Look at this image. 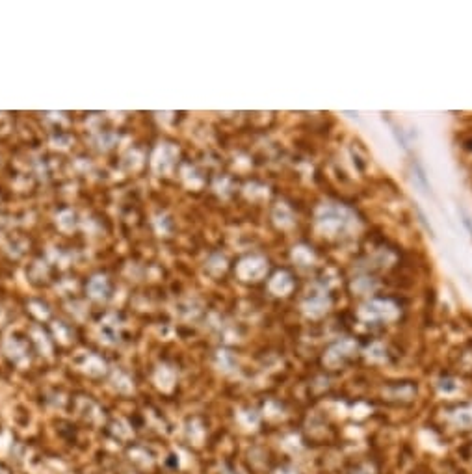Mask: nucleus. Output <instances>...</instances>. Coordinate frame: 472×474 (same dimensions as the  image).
<instances>
[{"mask_svg":"<svg viewBox=\"0 0 472 474\" xmlns=\"http://www.w3.org/2000/svg\"><path fill=\"white\" fill-rule=\"evenodd\" d=\"M175 157H177V149L171 143H158V147L153 153V169H155V173L162 175V173L169 172Z\"/></svg>","mask_w":472,"mask_h":474,"instance_id":"f257e3e1","label":"nucleus"},{"mask_svg":"<svg viewBox=\"0 0 472 474\" xmlns=\"http://www.w3.org/2000/svg\"><path fill=\"white\" fill-rule=\"evenodd\" d=\"M88 292L93 299H104L110 292L108 287V279L104 275H95L88 285Z\"/></svg>","mask_w":472,"mask_h":474,"instance_id":"f03ea898","label":"nucleus"},{"mask_svg":"<svg viewBox=\"0 0 472 474\" xmlns=\"http://www.w3.org/2000/svg\"><path fill=\"white\" fill-rule=\"evenodd\" d=\"M84 367H86L84 370L88 372V374H93V376H101V374L106 372V363L102 361V359H99L97 355H88V361H86Z\"/></svg>","mask_w":472,"mask_h":474,"instance_id":"7ed1b4c3","label":"nucleus"},{"mask_svg":"<svg viewBox=\"0 0 472 474\" xmlns=\"http://www.w3.org/2000/svg\"><path fill=\"white\" fill-rule=\"evenodd\" d=\"M56 223H58V227L62 231L69 233V231H73V227H74V214L71 211L60 212L58 218H56Z\"/></svg>","mask_w":472,"mask_h":474,"instance_id":"20e7f679","label":"nucleus"},{"mask_svg":"<svg viewBox=\"0 0 472 474\" xmlns=\"http://www.w3.org/2000/svg\"><path fill=\"white\" fill-rule=\"evenodd\" d=\"M10 344H13V348L8 346V353H10V357H13L15 361H21V357L26 353V348H25V343H19L17 338H11Z\"/></svg>","mask_w":472,"mask_h":474,"instance_id":"39448f33","label":"nucleus"}]
</instances>
